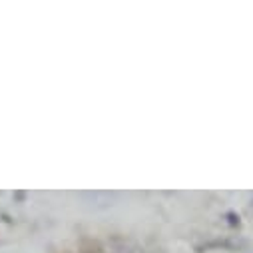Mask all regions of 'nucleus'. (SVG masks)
I'll list each match as a JSON object with an SVG mask.
<instances>
[{"instance_id": "obj_1", "label": "nucleus", "mask_w": 253, "mask_h": 253, "mask_svg": "<svg viewBox=\"0 0 253 253\" xmlns=\"http://www.w3.org/2000/svg\"><path fill=\"white\" fill-rule=\"evenodd\" d=\"M84 198H86L92 206L108 208V206H112V198H114V194H110V192H86Z\"/></svg>"}, {"instance_id": "obj_2", "label": "nucleus", "mask_w": 253, "mask_h": 253, "mask_svg": "<svg viewBox=\"0 0 253 253\" xmlns=\"http://www.w3.org/2000/svg\"><path fill=\"white\" fill-rule=\"evenodd\" d=\"M251 206H253V198H251Z\"/></svg>"}]
</instances>
